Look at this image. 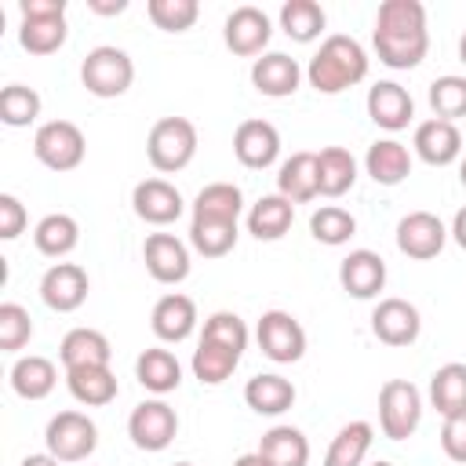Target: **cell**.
<instances>
[{
  "label": "cell",
  "instance_id": "obj_1",
  "mask_svg": "<svg viewBox=\"0 0 466 466\" xmlns=\"http://www.w3.org/2000/svg\"><path fill=\"white\" fill-rule=\"evenodd\" d=\"M371 44L382 66L415 69L430 51L426 7L419 0H382L371 29Z\"/></svg>",
  "mask_w": 466,
  "mask_h": 466
},
{
  "label": "cell",
  "instance_id": "obj_2",
  "mask_svg": "<svg viewBox=\"0 0 466 466\" xmlns=\"http://www.w3.org/2000/svg\"><path fill=\"white\" fill-rule=\"evenodd\" d=\"M364 76H368V51L346 33L324 36L320 51L306 66V80L320 95H339V91L360 84Z\"/></svg>",
  "mask_w": 466,
  "mask_h": 466
},
{
  "label": "cell",
  "instance_id": "obj_3",
  "mask_svg": "<svg viewBox=\"0 0 466 466\" xmlns=\"http://www.w3.org/2000/svg\"><path fill=\"white\" fill-rule=\"evenodd\" d=\"M146 157H149V164L160 175L182 171L197 157V127H193V120H186V116H160L149 127Z\"/></svg>",
  "mask_w": 466,
  "mask_h": 466
},
{
  "label": "cell",
  "instance_id": "obj_4",
  "mask_svg": "<svg viewBox=\"0 0 466 466\" xmlns=\"http://www.w3.org/2000/svg\"><path fill=\"white\" fill-rule=\"evenodd\" d=\"M80 80L95 98H116L131 87L135 80V62L124 47L113 44H98L87 51L84 66H80Z\"/></svg>",
  "mask_w": 466,
  "mask_h": 466
},
{
  "label": "cell",
  "instance_id": "obj_5",
  "mask_svg": "<svg viewBox=\"0 0 466 466\" xmlns=\"http://www.w3.org/2000/svg\"><path fill=\"white\" fill-rule=\"evenodd\" d=\"M422 422V393L408 379H390L379 390V426L390 441H408Z\"/></svg>",
  "mask_w": 466,
  "mask_h": 466
},
{
  "label": "cell",
  "instance_id": "obj_6",
  "mask_svg": "<svg viewBox=\"0 0 466 466\" xmlns=\"http://www.w3.org/2000/svg\"><path fill=\"white\" fill-rule=\"evenodd\" d=\"M33 153L51 171H73L84 164L87 138L73 120H47L33 135Z\"/></svg>",
  "mask_w": 466,
  "mask_h": 466
},
{
  "label": "cell",
  "instance_id": "obj_7",
  "mask_svg": "<svg viewBox=\"0 0 466 466\" xmlns=\"http://www.w3.org/2000/svg\"><path fill=\"white\" fill-rule=\"evenodd\" d=\"M44 444L58 462H84L98 448V430L84 411H58L44 430Z\"/></svg>",
  "mask_w": 466,
  "mask_h": 466
},
{
  "label": "cell",
  "instance_id": "obj_8",
  "mask_svg": "<svg viewBox=\"0 0 466 466\" xmlns=\"http://www.w3.org/2000/svg\"><path fill=\"white\" fill-rule=\"evenodd\" d=\"M255 339H258V350H262L269 360H277V364H295V360H302V353H306V331H302V324H299L291 313H284V309H266V313L258 317Z\"/></svg>",
  "mask_w": 466,
  "mask_h": 466
},
{
  "label": "cell",
  "instance_id": "obj_9",
  "mask_svg": "<svg viewBox=\"0 0 466 466\" xmlns=\"http://www.w3.org/2000/svg\"><path fill=\"white\" fill-rule=\"evenodd\" d=\"M178 433V415L167 400H142L127 419V437L142 451H164Z\"/></svg>",
  "mask_w": 466,
  "mask_h": 466
},
{
  "label": "cell",
  "instance_id": "obj_10",
  "mask_svg": "<svg viewBox=\"0 0 466 466\" xmlns=\"http://www.w3.org/2000/svg\"><path fill=\"white\" fill-rule=\"evenodd\" d=\"M269 36H273V25H269V15H266L262 7L244 4V7H233V11L226 15L222 40H226V47H229L233 55H244V58L262 55L266 44H269Z\"/></svg>",
  "mask_w": 466,
  "mask_h": 466
},
{
  "label": "cell",
  "instance_id": "obj_11",
  "mask_svg": "<svg viewBox=\"0 0 466 466\" xmlns=\"http://www.w3.org/2000/svg\"><path fill=\"white\" fill-rule=\"evenodd\" d=\"M91 291V280H87V269L76 266V262H55L44 277H40V299L47 309L55 313H73L84 306Z\"/></svg>",
  "mask_w": 466,
  "mask_h": 466
},
{
  "label": "cell",
  "instance_id": "obj_12",
  "mask_svg": "<svg viewBox=\"0 0 466 466\" xmlns=\"http://www.w3.org/2000/svg\"><path fill=\"white\" fill-rule=\"evenodd\" d=\"M444 240H448V229L433 211H408L397 222V248L408 258H419V262L437 258L444 251Z\"/></svg>",
  "mask_w": 466,
  "mask_h": 466
},
{
  "label": "cell",
  "instance_id": "obj_13",
  "mask_svg": "<svg viewBox=\"0 0 466 466\" xmlns=\"http://www.w3.org/2000/svg\"><path fill=\"white\" fill-rule=\"evenodd\" d=\"M142 262L157 284H178L189 277V248L175 233H149L142 244Z\"/></svg>",
  "mask_w": 466,
  "mask_h": 466
},
{
  "label": "cell",
  "instance_id": "obj_14",
  "mask_svg": "<svg viewBox=\"0 0 466 466\" xmlns=\"http://www.w3.org/2000/svg\"><path fill=\"white\" fill-rule=\"evenodd\" d=\"M371 331L386 346H411L422 331V320L408 299H382L371 309Z\"/></svg>",
  "mask_w": 466,
  "mask_h": 466
},
{
  "label": "cell",
  "instance_id": "obj_15",
  "mask_svg": "<svg viewBox=\"0 0 466 466\" xmlns=\"http://www.w3.org/2000/svg\"><path fill=\"white\" fill-rule=\"evenodd\" d=\"M364 106H368V116H371L382 131H400V127H408L411 116H415V102H411L408 87H400L397 80H379V84H371Z\"/></svg>",
  "mask_w": 466,
  "mask_h": 466
},
{
  "label": "cell",
  "instance_id": "obj_16",
  "mask_svg": "<svg viewBox=\"0 0 466 466\" xmlns=\"http://www.w3.org/2000/svg\"><path fill=\"white\" fill-rule=\"evenodd\" d=\"M233 153L244 167H269L280 157V131L269 120H240V127L233 131Z\"/></svg>",
  "mask_w": 466,
  "mask_h": 466
},
{
  "label": "cell",
  "instance_id": "obj_17",
  "mask_svg": "<svg viewBox=\"0 0 466 466\" xmlns=\"http://www.w3.org/2000/svg\"><path fill=\"white\" fill-rule=\"evenodd\" d=\"M131 208H135V215H138L142 222H149V226H167V222H175V218L186 211V200H182V193H178L171 182H164V178H146V182L135 186Z\"/></svg>",
  "mask_w": 466,
  "mask_h": 466
},
{
  "label": "cell",
  "instance_id": "obj_18",
  "mask_svg": "<svg viewBox=\"0 0 466 466\" xmlns=\"http://www.w3.org/2000/svg\"><path fill=\"white\" fill-rule=\"evenodd\" d=\"M299 80H302V66L284 55V51H266L262 58L251 62V84L258 95L266 98H288L299 91Z\"/></svg>",
  "mask_w": 466,
  "mask_h": 466
},
{
  "label": "cell",
  "instance_id": "obj_19",
  "mask_svg": "<svg viewBox=\"0 0 466 466\" xmlns=\"http://www.w3.org/2000/svg\"><path fill=\"white\" fill-rule=\"evenodd\" d=\"M339 284L342 291H350L353 299H375L386 284V262L379 251L357 248L339 262Z\"/></svg>",
  "mask_w": 466,
  "mask_h": 466
},
{
  "label": "cell",
  "instance_id": "obj_20",
  "mask_svg": "<svg viewBox=\"0 0 466 466\" xmlns=\"http://www.w3.org/2000/svg\"><path fill=\"white\" fill-rule=\"evenodd\" d=\"M149 324H153V335L160 342H182L197 328V302L182 291H167L164 299H157Z\"/></svg>",
  "mask_w": 466,
  "mask_h": 466
},
{
  "label": "cell",
  "instance_id": "obj_21",
  "mask_svg": "<svg viewBox=\"0 0 466 466\" xmlns=\"http://www.w3.org/2000/svg\"><path fill=\"white\" fill-rule=\"evenodd\" d=\"M411 146H415V153H419L426 164L444 167V164H455V160H459V153H462V135H459L455 124L430 116V120H422V124L415 127Z\"/></svg>",
  "mask_w": 466,
  "mask_h": 466
},
{
  "label": "cell",
  "instance_id": "obj_22",
  "mask_svg": "<svg viewBox=\"0 0 466 466\" xmlns=\"http://www.w3.org/2000/svg\"><path fill=\"white\" fill-rule=\"evenodd\" d=\"M277 193L288 197L291 204H306L320 197V171H317V153H291L280 171H277Z\"/></svg>",
  "mask_w": 466,
  "mask_h": 466
},
{
  "label": "cell",
  "instance_id": "obj_23",
  "mask_svg": "<svg viewBox=\"0 0 466 466\" xmlns=\"http://www.w3.org/2000/svg\"><path fill=\"white\" fill-rule=\"evenodd\" d=\"M364 171L379 186H400L411 175V149L404 142H397V138H379V142L368 146Z\"/></svg>",
  "mask_w": 466,
  "mask_h": 466
},
{
  "label": "cell",
  "instance_id": "obj_24",
  "mask_svg": "<svg viewBox=\"0 0 466 466\" xmlns=\"http://www.w3.org/2000/svg\"><path fill=\"white\" fill-rule=\"evenodd\" d=\"M58 357H62L66 371L69 368H98V364H109L113 346L98 328H73V331H66Z\"/></svg>",
  "mask_w": 466,
  "mask_h": 466
},
{
  "label": "cell",
  "instance_id": "obj_25",
  "mask_svg": "<svg viewBox=\"0 0 466 466\" xmlns=\"http://www.w3.org/2000/svg\"><path fill=\"white\" fill-rule=\"evenodd\" d=\"M135 379H138L149 393L164 397V393L178 390V382H182V364H178V357H175L171 350L149 346V350H142L138 360H135Z\"/></svg>",
  "mask_w": 466,
  "mask_h": 466
},
{
  "label": "cell",
  "instance_id": "obj_26",
  "mask_svg": "<svg viewBox=\"0 0 466 466\" xmlns=\"http://www.w3.org/2000/svg\"><path fill=\"white\" fill-rule=\"evenodd\" d=\"M295 222V204L280 193H269V197H258L248 211V233L255 240H280Z\"/></svg>",
  "mask_w": 466,
  "mask_h": 466
},
{
  "label": "cell",
  "instance_id": "obj_27",
  "mask_svg": "<svg viewBox=\"0 0 466 466\" xmlns=\"http://www.w3.org/2000/svg\"><path fill=\"white\" fill-rule=\"evenodd\" d=\"M66 386L69 393L87 404V408H106L116 400L120 386H116V375L109 371V364H98V368H69L66 371Z\"/></svg>",
  "mask_w": 466,
  "mask_h": 466
},
{
  "label": "cell",
  "instance_id": "obj_28",
  "mask_svg": "<svg viewBox=\"0 0 466 466\" xmlns=\"http://www.w3.org/2000/svg\"><path fill=\"white\" fill-rule=\"evenodd\" d=\"M58 382V368L55 360L40 357V353H29V357H18L11 364V390L25 400H44Z\"/></svg>",
  "mask_w": 466,
  "mask_h": 466
},
{
  "label": "cell",
  "instance_id": "obj_29",
  "mask_svg": "<svg viewBox=\"0 0 466 466\" xmlns=\"http://www.w3.org/2000/svg\"><path fill=\"white\" fill-rule=\"evenodd\" d=\"M371 441H375V426H371V422H364V419L346 422V426L331 437V444H328V451H324V466H364Z\"/></svg>",
  "mask_w": 466,
  "mask_h": 466
},
{
  "label": "cell",
  "instance_id": "obj_30",
  "mask_svg": "<svg viewBox=\"0 0 466 466\" xmlns=\"http://www.w3.org/2000/svg\"><path fill=\"white\" fill-rule=\"evenodd\" d=\"M244 400L258 415H284L295 404V386H291V379L273 375V371L269 375H255L244 386Z\"/></svg>",
  "mask_w": 466,
  "mask_h": 466
},
{
  "label": "cell",
  "instance_id": "obj_31",
  "mask_svg": "<svg viewBox=\"0 0 466 466\" xmlns=\"http://www.w3.org/2000/svg\"><path fill=\"white\" fill-rule=\"evenodd\" d=\"M430 400L444 419L462 415L466 411V364H459V360L441 364L430 375Z\"/></svg>",
  "mask_w": 466,
  "mask_h": 466
},
{
  "label": "cell",
  "instance_id": "obj_32",
  "mask_svg": "<svg viewBox=\"0 0 466 466\" xmlns=\"http://www.w3.org/2000/svg\"><path fill=\"white\" fill-rule=\"evenodd\" d=\"M33 244H36L40 255H47V258H62V255H69V251L80 244V226H76L73 215H66V211H51V215H44V218L36 222V229H33Z\"/></svg>",
  "mask_w": 466,
  "mask_h": 466
},
{
  "label": "cell",
  "instance_id": "obj_33",
  "mask_svg": "<svg viewBox=\"0 0 466 466\" xmlns=\"http://www.w3.org/2000/svg\"><path fill=\"white\" fill-rule=\"evenodd\" d=\"M317 171H320V197H342L357 182V160L346 146H324L317 153Z\"/></svg>",
  "mask_w": 466,
  "mask_h": 466
},
{
  "label": "cell",
  "instance_id": "obj_34",
  "mask_svg": "<svg viewBox=\"0 0 466 466\" xmlns=\"http://www.w3.org/2000/svg\"><path fill=\"white\" fill-rule=\"evenodd\" d=\"M258 451L273 466H306L309 462V441L295 426H273V430H266L262 441H258Z\"/></svg>",
  "mask_w": 466,
  "mask_h": 466
},
{
  "label": "cell",
  "instance_id": "obj_35",
  "mask_svg": "<svg viewBox=\"0 0 466 466\" xmlns=\"http://www.w3.org/2000/svg\"><path fill=\"white\" fill-rule=\"evenodd\" d=\"M69 29H66V15H36V18H22L18 25V44L29 55H51L66 44Z\"/></svg>",
  "mask_w": 466,
  "mask_h": 466
},
{
  "label": "cell",
  "instance_id": "obj_36",
  "mask_svg": "<svg viewBox=\"0 0 466 466\" xmlns=\"http://www.w3.org/2000/svg\"><path fill=\"white\" fill-rule=\"evenodd\" d=\"M324 25H328V15L317 0H288L280 7V29L299 44L317 40L324 33Z\"/></svg>",
  "mask_w": 466,
  "mask_h": 466
},
{
  "label": "cell",
  "instance_id": "obj_37",
  "mask_svg": "<svg viewBox=\"0 0 466 466\" xmlns=\"http://www.w3.org/2000/svg\"><path fill=\"white\" fill-rule=\"evenodd\" d=\"M244 211V193L233 182H211L197 193L193 200V215L197 218H222V222H237Z\"/></svg>",
  "mask_w": 466,
  "mask_h": 466
},
{
  "label": "cell",
  "instance_id": "obj_38",
  "mask_svg": "<svg viewBox=\"0 0 466 466\" xmlns=\"http://www.w3.org/2000/svg\"><path fill=\"white\" fill-rule=\"evenodd\" d=\"M240 357H244V353H237V350H229V346H218V342L200 339V346L193 350V375H197L204 386H218V382H226V379L237 371Z\"/></svg>",
  "mask_w": 466,
  "mask_h": 466
},
{
  "label": "cell",
  "instance_id": "obj_39",
  "mask_svg": "<svg viewBox=\"0 0 466 466\" xmlns=\"http://www.w3.org/2000/svg\"><path fill=\"white\" fill-rule=\"evenodd\" d=\"M189 244L204 255V258H222L226 251H233L237 244V222H222V218H197L189 222Z\"/></svg>",
  "mask_w": 466,
  "mask_h": 466
},
{
  "label": "cell",
  "instance_id": "obj_40",
  "mask_svg": "<svg viewBox=\"0 0 466 466\" xmlns=\"http://www.w3.org/2000/svg\"><path fill=\"white\" fill-rule=\"evenodd\" d=\"M309 233H313V240H320L328 248H339L357 233V218L339 204H324L309 215Z\"/></svg>",
  "mask_w": 466,
  "mask_h": 466
},
{
  "label": "cell",
  "instance_id": "obj_41",
  "mask_svg": "<svg viewBox=\"0 0 466 466\" xmlns=\"http://www.w3.org/2000/svg\"><path fill=\"white\" fill-rule=\"evenodd\" d=\"M430 109L437 120H448L455 124L459 116H466V76H437L430 84Z\"/></svg>",
  "mask_w": 466,
  "mask_h": 466
},
{
  "label": "cell",
  "instance_id": "obj_42",
  "mask_svg": "<svg viewBox=\"0 0 466 466\" xmlns=\"http://www.w3.org/2000/svg\"><path fill=\"white\" fill-rule=\"evenodd\" d=\"M40 116V95L25 84H7L0 91V120L7 127H25Z\"/></svg>",
  "mask_w": 466,
  "mask_h": 466
},
{
  "label": "cell",
  "instance_id": "obj_43",
  "mask_svg": "<svg viewBox=\"0 0 466 466\" xmlns=\"http://www.w3.org/2000/svg\"><path fill=\"white\" fill-rule=\"evenodd\" d=\"M146 11H149V22L157 29H164V33H186L197 22L200 4L197 0H149Z\"/></svg>",
  "mask_w": 466,
  "mask_h": 466
},
{
  "label": "cell",
  "instance_id": "obj_44",
  "mask_svg": "<svg viewBox=\"0 0 466 466\" xmlns=\"http://www.w3.org/2000/svg\"><path fill=\"white\" fill-rule=\"evenodd\" d=\"M200 339H208V342H218V346H229V350H237V353H244V350H248V324H244L237 313H229V309H218V313H211V317L204 320Z\"/></svg>",
  "mask_w": 466,
  "mask_h": 466
},
{
  "label": "cell",
  "instance_id": "obj_45",
  "mask_svg": "<svg viewBox=\"0 0 466 466\" xmlns=\"http://www.w3.org/2000/svg\"><path fill=\"white\" fill-rule=\"evenodd\" d=\"M33 339V320L29 309L18 302H0V350L15 353Z\"/></svg>",
  "mask_w": 466,
  "mask_h": 466
},
{
  "label": "cell",
  "instance_id": "obj_46",
  "mask_svg": "<svg viewBox=\"0 0 466 466\" xmlns=\"http://www.w3.org/2000/svg\"><path fill=\"white\" fill-rule=\"evenodd\" d=\"M441 448H444V455L451 462H462L466 466V411L444 419V426H441Z\"/></svg>",
  "mask_w": 466,
  "mask_h": 466
},
{
  "label": "cell",
  "instance_id": "obj_47",
  "mask_svg": "<svg viewBox=\"0 0 466 466\" xmlns=\"http://www.w3.org/2000/svg\"><path fill=\"white\" fill-rule=\"evenodd\" d=\"M29 215L15 193H0V240H15L25 229Z\"/></svg>",
  "mask_w": 466,
  "mask_h": 466
},
{
  "label": "cell",
  "instance_id": "obj_48",
  "mask_svg": "<svg viewBox=\"0 0 466 466\" xmlns=\"http://www.w3.org/2000/svg\"><path fill=\"white\" fill-rule=\"evenodd\" d=\"M18 11H22V18H36V15H66V0H22Z\"/></svg>",
  "mask_w": 466,
  "mask_h": 466
},
{
  "label": "cell",
  "instance_id": "obj_49",
  "mask_svg": "<svg viewBox=\"0 0 466 466\" xmlns=\"http://www.w3.org/2000/svg\"><path fill=\"white\" fill-rule=\"evenodd\" d=\"M87 7L95 15H120L127 7V0H87Z\"/></svg>",
  "mask_w": 466,
  "mask_h": 466
},
{
  "label": "cell",
  "instance_id": "obj_50",
  "mask_svg": "<svg viewBox=\"0 0 466 466\" xmlns=\"http://www.w3.org/2000/svg\"><path fill=\"white\" fill-rule=\"evenodd\" d=\"M451 237H455V244L466 251V208H459L455 211V218H451V229H448Z\"/></svg>",
  "mask_w": 466,
  "mask_h": 466
},
{
  "label": "cell",
  "instance_id": "obj_51",
  "mask_svg": "<svg viewBox=\"0 0 466 466\" xmlns=\"http://www.w3.org/2000/svg\"><path fill=\"white\" fill-rule=\"evenodd\" d=\"M233 466H273L262 451H248V455H240V459H233Z\"/></svg>",
  "mask_w": 466,
  "mask_h": 466
},
{
  "label": "cell",
  "instance_id": "obj_52",
  "mask_svg": "<svg viewBox=\"0 0 466 466\" xmlns=\"http://www.w3.org/2000/svg\"><path fill=\"white\" fill-rule=\"evenodd\" d=\"M18 466H58V459L51 451H44V455H25Z\"/></svg>",
  "mask_w": 466,
  "mask_h": 466
},
{
  "label": "cell",
  "instance_id": "obj_53",
  "mask_svg": "<svg viewBox=\"0 0 466 466\" xmlns=\"http://www.w3.org/2000/svg\"><path fill=\"white\" fill-rule=\"evenodd\" d=\"M459 58L466 62V33H462V40H459Z\"/></svg>",
  "mask_w": 466,
  "mask_h": 466
},
{
  "label": "cell",
  "instance_id": "obj_54",
  "mask_svg": "<svg viewBox=\"0 0 466 466\" xmlns=\"http://www.w3.org/2000/svg\"><path fill=\"white\" fill-rule=\"evenodd\" d=\"M459 178H462V186H466V160H462V167H459Z\"/></svg>",
  "mask_w": 466,
  "mask_h": 466
},
{
  "label": "cell",
  "instance_id": "obj_55",
  "mask_svg": "<svg viewBox=\"0 0 466 466\" xmlns=\"http://www.w3.org/2000/svg\"><path fill=\"white\" fill-rule=\"evenodd\" d=\"M371 466H393V462H382V459H379V462H371Z\"/></svg>",
  "mask_w": 466,
  "mask_h": 466
},
{
  "label": "cell",
  "instance_id": "obj_56",
  "mask_svg": "<svg viewBox=\"0 0 466 466\" xmlns=\"http://www.w3.org/2000/svg\"><path fill=\"white\" fill-rule=\"evenodd\" d=\"M175 466H193V462H175Z\"/></svg>",
  "mask_w": 466,
  "mask_h": 466
}]
</instances>
